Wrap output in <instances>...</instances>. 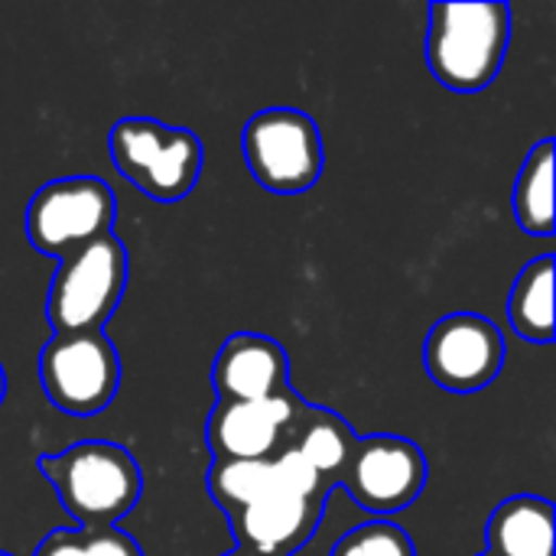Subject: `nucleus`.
Here are the masks:
<instances>
[{
    "label": "nucleus",
    "instance_id": "nucleus-9",
    "mask_svg": "<svg viewBox=\"0 0 556 556\" xmlns=\"http://www.w3.org/2000/svg\"><path fill=\"white\" fill-rule=\"evenodd\" d=\"M345 495L371 515L410 508L427 485V456L404 437H365L339 476Z\"/></svg>",
    "mask_w": 556,
    "mask_h": 556
},
{
    "label": "nucleus",
    "instance_id": "nucleus-7",
    "mask_svg": "<svg viewBox=\"0 0 556 556\" xmlns=\"http://www.w3.org/2000/svg\"><path fill=\"white\" fill-rule=\"evenodd\" d=\"M46 397L68 417L101 414L121 388V358L104 332L52 336L39 352Z\"/></svg>",
    "mask_w": 556,
    "mask_h": 556
},
{
    "label": "nucleus",
    "instance_id": "nucleus-14",
    "mask_svg": "<svg viewBox=\"0 0 556 556\" xmlns=\"http://www.w3.org/2000/svg\"><path fill=\"white\" fill-rule=\"evenodd\" d=\"M508 319L525 342H554V254L534 257L518 274L508 296Z\"/></svg>",
    "mask_w": 556,
    "mask_h": 556
},
{
    "label": "nucleus",
    "instance_id": "nucleus-18",
    "mask_svg": "<svg viewBox=\"0 0 556 556\" xmlns=\"http://www.w3.org/2000/svg\"><path fill=\"white\" fill-rule=\"evenodd\" d=\"M332 556H417V551L407 531H401L397 525L368 521V525L352 528L345 538H339Z\"/></svg>",
    "mask_w": 556,
    "mask_h": 556
},
{
    "label": "nucleus",
    "instance_id": "nucleus-2",
    "mask_svg": "<svg viewBox=\"0 0 556 556\" xmlns=\"http://www.w3.org/2000/svg\"><path fill=\"white\" fill-rule=\"evenodd\" d=\"M508 3H433L427 29V65L443 88H489L508 55Z\"/></svg>",
    "mask_w": 556,
    "mask_h": 556
},
{
    "label": "nucleus",
    "instance_id": "nucleus-21",
    "mask_svg": "<svg viewBox=\"0 0 556 556\" xmlns=\"http://www.w3.org/2000/svg\"><path fill=\"white\" fill-rule=\"evenodd\" d=\"M36 556H81V538L75 534H65V531H55L42 541L39 554Z\"/></svg>",
    "mask_w": 556,
    "mask_h": 556
},
{
    "label": "nucleus",
    "instance_id": "nucleus-19",
    "mask_svg": "<svg viewBox=\"0 0 556 556\" xmlns=\"http://www.w3.org/2000/svg\"><path fill=\"white\" fill-rule=\"evenodd\" d=\"M274 466H277V479H280V489L290 492V495H306V498H326V482L323 476L300 459L296 450H283L280 456H274Z\"/></svg>",
    "mask_w": 556,
    "mask_h": 556
},
{
    "label": "nucleus",
    "instance_id": "nucleus-8",
    "mask_svg": "<svg viewBox=\"0 0 556 556\" xmlns=\"http://www.w3.org/2000/svg\"><path fill=\"white\" fill-rule=\"evenodd\" d=\"M508 345L502 329L479 313L443 316L424 342V368L430 381L450 394H479L505 368Z\"/></svg>",
    "mask_w": 556,
    "mask_h": 556
},
{
    "label": "nucleus",
    "instance_id": "nucleus-24",
    "mask_svg": "<svg viewBox=\"0 0 556 556\" xmlns=\"http://www.w3.org/2000/svg\"><path fill=\"white\" fill-rule=\"evenodd\" d=\"M482 556H489V554H482Z\"/></svg>",
    "mask_w": 556,
    "mask_h": 556
},
{
    "label": "nucleus",
    "instance_id": "nucleus-3",
    "mask_svg": "<svg viewBox=\"0 0 556 556\" xmlns=\"http://www.w3.org/2000/svg\"><path fill=\"white\" fill-rule=\"evenodd\" d=\"M108 153L117 173L156 202L186 199L202 176V140L186 127L153 117H121L108 130Z\"/></svg>",
    "mask_w": 556,
    "mask_h": 556
},
{
    "label": "nucleus",
    "instance_id": "nucleus-22",
    "mask_svg": "<svg viewBox=\"0 0 556 556\" xmlns=\"http://www.w3.org/2000/svg\"><path fill=\"white\" fill-rule=\"evenodd\" d=\"M3 394H7V375H3V365H0V404H3Z\"/></svg>",
    "mask_w": 556,
    "mask_h": 556
},
{
    "label": "nucleus",
    "instance_id": "nucleus-16",
    "mask_svg": "<svg viewBox=\"0 0 556 556\" xmlns=\"http://www.w3.org/2000/svg\"><path fill=\"white\" fill-rule=\"evenodd\" d=\"M554 153V140H541L538 147H531L515 182V218L531 238H551L556 228Z\"/></svg>",
    "mask_w": 556,
    "mask_h": 556
},
{
    "label": "nucleus",
    "instance_id": "nucleus-13",
    "mask_svg": "<svg viewBox=\"0 0 556 556\" xmlns=\"http://www.w3.org/2000/svg\"><path fill=\"white\" fill-rule=\"evenodd\" d=\"M489 556H556V511L547 498L511 495L489 518Z\"/></svg>",
    "mask_w": 556,
    "mask_h": 556
},
{
    "label": "nucleus",
    "instance_id": "nucleus-12",
    "mask_svg": "<svg viewBox=\"0 0 556 556\" xmlns=\"http://www.w3.org/2000/svg\"><path fill=\"white\" fill-rule=\"evenodd\" d=\"M212 388L218 401H267L287 388V352L261 332H235L215 355Z\"/></svg>",
    "mask_w": 556,
    "mask_h": 556
},
{
    "label": "nucleus",
    "instance_id": "nucleus-5",
    "mask_svg": "<svg viewBox=\"0 0 556 556\" xmlns=\"http://www.w3.org/2000/svg\"><path fill=\"white\" fill-rule=\"evenodd\" d=\"M241 153L251 176L277 195L313 189L326 166L319 127L296 108L257 111L241 130Z\"/></svg>",
    "mask_w": 556,
    "mask_h": 556
},
{
    "label": "nucleus",
    "instance_id": "nucleus-20",
    "mask_svg": "<svg viewBox=\"0 0 556 556\" xmlns=\"http://www.w3.org/2000/svg\"><path fill=\"white\" fill-rule=\"evenodd\" d=\"M81 556H143L137 541L127 538L117 528H101V531H88V538H81Z\"/></svg>",
    "mask_w": 556,
    "mask_h": 556
},
{
    "label": "nucleus",
    "instance_id": "nucleus-23",
    "mask_svg": "<svg viewBox=\"0 0 556 556\" xmlns=\"http://www.w3.org/2000/svg\"><path fill=\"white\" fill-rule=\"evenodd\" d=\"M228 556H251V554H244V551H235V554H228Z\"/></svg>",
    "mask_w": 556,
    "mask_h": 556
},
{
    "label": "nucleus",
    "instance_id": "nucleus-17",
    "mask_svg": "<svg viewBox=\"0 0 556 556\" xmlns=\"http://www.w3.org/2000/svg\"><path fill=\"white\" fill-rule=\"evenodd\" d=\"M208 492H212L215 505H222L231 515V511H241L274 492H283V489H280L274 459H257V463L212 459Z\"/></svg>",
    "mask_w": 556,
    "mask_h": 556
},
{
    "label": "nucleus",
    "instance_id": "nucleus-15",
    "mask_svg": "<svg viewBox=\"0 0 556 556\" xmlns=\"http://www.w3.org/2000/svg\"><path fill=\"white\" fill-rule=\"evenodd\" d=\"M293 440H290V450L300 453L303 463H309L326 485L339 482V476L345 472L352 453H355V443L358 437L352 433V427L336 417L332 410H303L300 424L293 427Z\"/></svg>",
    "mask_w": 556,
    "mask_h": 556
},
{
    "label": "nucleus",
    "instance_id": "nucleus-11",
    "mask_svg": "<svg viewBox=\"0 0 556 556\" xmlns=\"http://www.w3.org/2000/svg\"><path fill=\"white\" fill-rule=\"evenodd\" d=\"M326 511V498H306L290 492H274L241 511H231V531L244 554L290 556L300 554L316 534Z\"/></svg>",
    "mask_w": 556,
    "mask_h": 556
},
{
    "label": "nucleus",
    "instance_id": "nucleus-10",
    "mask_svg": "<svg viewBox=\"0 0 556 556\" xmlns=\"http://www.w3.org/2000/svg\"><path fill=\"white\" fill-rule=\"evenodd\" d=\"M303 404L293 391L267 401H215L205 440L215 459L257 463L287 450V433L300 424Z\"/></svg>",
    "mask_w": 556,
    "mask_h": 556
},
{
    "label": "nucleus",
    "instance_id": "nucleus-6",
    "mask_svg": "<svg viewBox=\"0 0 556 556\" xmlns=\"http://www.w3.org/2000/svg\"><path fill=\"white\" fill-rule=\"evenodd\" d=\"M117 218V199L98 176H62L36 189L26 205V238L36 251L65 257L104 235Z\"/></svg>",
    "mask_w": 556,
    "mask_h": 556
},
{
    "label": "nucleus",
    "instance_id": "nucleus-1",
    "mask_svg": "<svg viewBox=\"0 0 556 556\" xmlns=\"http://www.w3.org/2000/svg\"><path fill=\"white\" fill-rule=\"evenodd\" d=\"M39 469L55 489L59 505L85 531L114 528L143 492L137 459L108 440H85L62 453L42 456Z\"/></svg>",
    "mask_w": 556,
    "mask_h": 556
},
{
    "label": "nucleus",
    "instance_id": "nucleus-4",
    "mask_svg": "<svg viewBox=\"0 0 556 556\" xmlns=\"http://www.w3.org/2000/svg\"><path fill=\"white\" fill-rule=\"evenodd\" d=\"M127 290V251L111 231L72 254L52 274L46 316L55 336L101 332Z\"/></svg>",
    "mask_w": 556,
    "mask_h": 556
}]
</instances>
